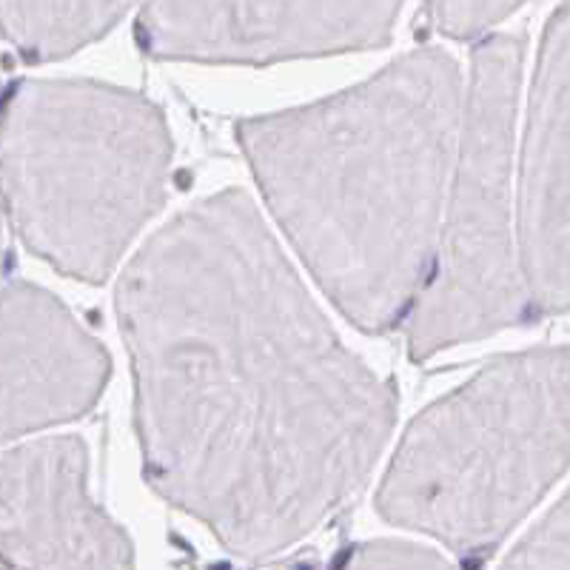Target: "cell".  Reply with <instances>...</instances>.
I'll return each instance as SVG.
<instances>
[{
	"mask_svg": "<svg viewBox=\"0 0 570 570\" xmlns=\"http://www.w3.org/2000/svg\"><path fill=\"white\" fill-rule=\"evenodd\" d=\"M142 476L246 562L371 480L400 394L340 340L243 188L183 208L117 277Z\"/></svg>",
	"mask_w": 570,
	"mask_h": 570,
	"instance_id": "obj_1",
	"label": "cell"
},
{
	"mask_svg": "<svg viewBox=\"0 0 570 570\" xmlns=\"http://www.w3.org/2000/svg\"><path fill=\"white\" fill-rule=\"evenodd\" d=\"M468 75L420 46L314 104L243 117L237 142L303 266L365 334L409 323L434 266Z\"/></svg>",
	"mask_w": 570,
	"mask_h": 570,
	"instance_id": "obj_2",
	"label": "cell"
},
{
	"mask_svg": "<svg viewBox=\"0 0 570 570\" xmlns=\"http://www.w3.org/2000/svg\"><path fill=\"white\" fill-rule=\"evenodd\" d=\"M169 124L142 91L20 78L3 98L0 180L18 240L55 272L104 285L169 197Z\"/></svg>",
	"mask_w": 570,
	"mask_h": 570,
	"instance_id": "obj_3",
	"label": "cell"
},
{
	"mask_svg": "<svg viewBox=\"0 0 570 570\" xmlns=\"http://www.w3.org/2000/svg\"><path fill=\"white\" fill-rule=\"evenodd\" d=\"M570 468V345L502 354L414 416L376 513L488 559Z\"/></svg>",
	"mask_w": 570,
	"mask_h": 570,
	"instance_id": "obj_4",
	"label": "cell"
},
{
	"mask_svg": "<svg viewBox=\"0 0 570 570\" xmlns=\"http://www.w3.org/2000/svg\"><path fill=\"white\" fill-rule=\"evenodd\" d=\"M522 63L519 35L473 46L436 257L409 317L414 363L533 320L513 183Z\"/></svg>",
	"mask_w": 570,
	"mask_h": 570,
	"instance_id": "obj_5",
	"label": "cell"
},
{
	"mask_svg": "<svg viewBox=\"0 0 570 570\" xmlns=\"http://www.w3.org/2000/svg\"><path fill=\"white\" fill-rule=\"evenodd\" d=\"M405 0H146L137 43L171 63L272 66L371 52L394 35Z\"/></svg>",
	"mask_w": 570,
	"mask_h": 570,
	"instance_id": "obj_6",
	"label": "cell"
},
{
	"mask_svg": "<svg viewBox=\"0 0 570 570\" xmlns=\"http://www.w3.org/2000/svg\"><path fill=\"white\" fill-rule=\"evenodd\" d=\"M3 568H131L135 542L89 493V448L75 434L35 436L0 460Z\"/></svg>",
	"mask_w": 570,
	"mask_h": 570,
	"instance_id": "obj_7",
	"label": "cell"
},
{
	"mask_svg": "<svg viewBox=\"0 0 570 570\" xmlns=\"http://www.w3.org/2000/svg\"><path fill=\"white\" fill-rule=\"evenodd\" d=\"M517 223L533 320L570 312V0L548 20L533 60Z\"/></svg>",
	"mask_w": 570,
	"mask_h": 570,
	"instance_id": "obj_8",
	"label": "cell"
},
{
	"mask_svg": "<svg viewBox=\"0 0 570 570\" xmlns=\"http://www.w3.org/2000/svg\"><path fill=\"white\" fill-rule=\"evenodd\" d=\"M0 317L3 442L89 414L111 376L104 343L52 292L20 277L3 279Z\"/></svg>",
	"mask_w": 570,
	"mask_h": 570,
	"instance_id": "obj_9",
	"label": "cell"
},
{
	"mask_svg": "<svg viewBox=\"0 0 570 570\" xmlns=\"http://www.w3.org/2000/svg\"><path fill=\"white\" fill-rule=\"evenodd\" d=\"M146 0H0L3 38L27 63H55L104 38Z\"/></svg>",
	"mask_w": 570,
	"mask_h": 570,
	"instance_id": "obj_10",
	"label": "cell"
},
{
	"mask_svg": "<svg viewBox=\"0 0 570 570\" xmlns=\"http://www.w3.org/2000/svg\"><path fill=\"white\" fill-rule=\"evenodd\" d=\"M502 568H570V491L513 544Z\"/></svg>",
	"mask_w": 570,
	"mask_h": 570,
	"instance_id": "obj_11",
	"label": "cell"
},
{
	"mask_svg": "<svg viewBox=\"0 0 570 570\" xmlns=\"http://www.w3.org/2000/svg\"><path fill=\"white\" fill-rule=\"evenodd\" d=\"M528 0H425L428 23L451 40H480Z\"/></svg>",
	"mask_w": 570,
	"mask_h": 570,
	"instance_id": "obj_12",
	"label": "cell"
},
{
	"mask_svg": "<svg viewBox=\"0 0 570 570\" xmlns=\"http://www.w3.org/2000/svg\"><path fill=\"white\" fill-rule=\"evenodd\" d=\"M351 568H448V559L425 544L402 539H371L356 544L348 559Z\"/></svg>",
	"mask_w": 570,
	"mask_h": 570,
	"instance_id": "obj_13",
	"label": "cell"
}]
</instances>
